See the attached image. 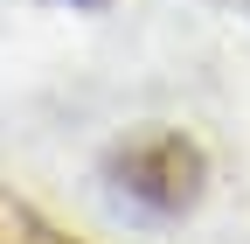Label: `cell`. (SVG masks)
Returning <instances> with one entry per match:
<instances>
[{"label": "cell", "mask_w": 250, "mask_h": 244, "mask_svg": "<svg viewBox=\"0 0 250 244\" xmlns=\"http://www.w3.org/2000/svg\"><path fill=\"white\" fill-rule=\"evenodd\" d=\"M77 7H98V0H77Z\"/></svg>", "instance_id": "cell-3"}, {"label": "cell", "mask_w": 250, "mask_h": 244, "mask_svg": "<svg viewBox=\"0 0 250 244\" xmlns=\"http://www.w3.org/2000/svg\"><path fill=\"white\" fill-rule=\"evenodd\" d=\"M111 174H118V189L132 195V202L174 217V209H188V202L202 195L208 161H202V146L188 140V133H139V140H125L118 154H111Z\"/></svg>", "instance_id": "cell-1"}, {"label": "cell", "mask_w": 250, "mask_h": 244, "mask_svg": "<svg viewBox=\"0 0 250 244\" xmlns=\"http://www.w3.org/2000/svg\"><path fill=\"white\" fill-rule=\"evenodd\" d=\"M0 244H70V237H56L28 202H14L7 189H0Z\"/></svg>", "instance_id": "cell-2"}]
</instances>
